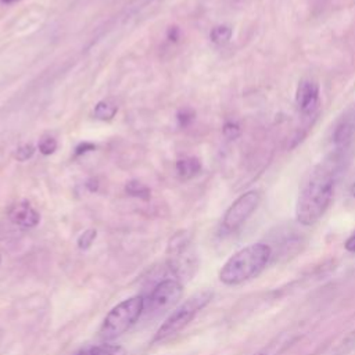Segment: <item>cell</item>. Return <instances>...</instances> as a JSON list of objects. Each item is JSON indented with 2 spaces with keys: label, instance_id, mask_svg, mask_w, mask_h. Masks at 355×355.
Masks as SVG:
<instances>
[{
  "label": "cell",
  "instance_id": "6da1fadb",
  "mask_svg": "<svg viewBox=\"0 0 355 355\" xmlns=\"http://www.w3.org/2000/svg\"><path fill=\"white\" fill-rule=\"evenodd\" d=\"M337 159L324 161L312 169L304 182L295 207V218L304 226L316 223L329 208L334 191Z\"/></svg>",
  "mask_w": 355,
  "mask_h": 355
},
{
  "label": "cell",
  "instance_id": "7a4b0ae2",
  "mask_svg": "<svg viewBox=\"0 0 355 355\" xmlns=\"http://www.w3.org/2000/svg\"><path fill=\"white\" fill-rule=\"evenodd\" d=\"M272 250L265 243L250 244L234 252L219 270V280L226 286L241 284L258 276L268 265Z\"/></svg>",
  "mask_w": 355,
  "mask_h": 355
},
{
  "label": "cell",
  "instance_id": "3957f363",
  "mask_svg": "<svg viewBox=\"0 0 355 355\" xmlns=\"http://www.w3.org/2000/svg\"><path fill=\"white\" fill-rule=\"evenodd\" d=\"M212 297L214 293L211 290H201L189 297L176 309H173L172 313L158 327L153 343H162L183 330L196 318V315L211 302Z\"/></svg>",
  "mask_w": 355,
  "mask_h": 355
},
{
  "label": "cell",
  "instance_id": "277c9868",
  "mask_svg": "<svg viewBox=\"0 0 355 355\" xmlns=\"http://www.w3.org/2000/svg\"><path fill=\"white\" fill-rule=\"evenodd\" d=\"M146 302L141 295H133L115 305L104 318L98 334L110 341L128 331L144 311Z\"/></svg>",
  "mask_w": 355,
  "mask_h": 355
},
{
  "label": "cell",
  "instance_id": "5b68a950",
  "mask_svg": "<svg viewBox=\"0 0 355 355\" xmlns=\"http://www.w3.org/2000/svg\"><path fill=\"white\" fill-rule=\"evenodd\" d=\"M261 201V194L257 190H250L241 194L225 212L222 227L226 232L237 230L257 209Z\"/></svg>",
  "mask_w": 355,
  "mask_h": 355
},
{
  "label": "cell",
  "instance_id": "8992f818",
  "mask_svg": "<svg viewBox=\"0 0 355 355\" xmlns=\"http://www.w3.org/2000/svg\"><path fill=\"white\" fill-rule=\"evenodd\" d=\"M183 294V287L176 279H165L159 282L148 295V309L159 312L176 304Z\"/></svg>",
  "mask_w": 355,
  "mask_h": 355
},
{
  "label": "cell",
  "instance_id": "52a82bcc",
  "mask_svg": "<svg viewBox=\"0 0 355 355\" xmlns=\"http://www.w3.org/2000/svg\"><path fill=\"white\" fill-rule=\"evenodd\" d=\"M295 103L302 115H311L319 104V87L312 80H301L297 93Z\"/></svg>",
  "mask_w": 355,
  "mask_h": 355
},
{
  "label": "cell",
  "instance_id": "ba28073f",
  "mask_svg": "<svg viewBox=\"0 0 355 355\" xmlns=\"http://www.w3.org/2000/svg\"><path fill=\"white\" fill-rule=\"evenodd\" d=\"M8 218L14 225L25 229L35 227L40 220L37 211L25 201L11 205L8 209Z\"/></svg>",
  "mask_w": 355,
  "mask_h": 355
},
{
  "label": "cell",
  "instance_id": "9c48e42d",
  "mask_svg": "<svg viewBox=\"0 0 355 355\" xmlns=\"http://www.w3.org/2000/svg\"><path fill=\"white\" fill-rule=\"evenodd\" d=\"M300 338L298 331L288 330L283 331L279 336H276L273 340H270L265 347H262L259 351H257L254 355H282L288 347H291L297 340Z\"/></svg>",
  "mask_w": 355,
  "mask_h": 355
},
{
  "label": "cell",
  "instance_id": "30bf717a",
  "mask_svg": "<svg viewBox=\"0 0 355 355\" xmlns=\"http://www.w3.org/2000/svg\"><path fill=\"white\" fill-rule=\"evenodd\" d=\"M355 132V119L354 115H347L344 116L336 126L333 132V141L337 150H344L348 147V144L352 140Z\"/></svg>",
  "mask_w": 355,
  "mask_h": 355
},
{
  "label": "cell",
  "instance_id": "8fae6325",
  "mask_svg": "<svg viewBox=\"0 0 355 355\" xmlns=\"http://www.w3.org/2000/svg\"><path fill=\"white\" fill-rule=\"evenodd\" d=\"M175 168L182 179H191L201 171V162L194 157H187L176 161Z\"/></svg>",
  "mask_w": 355,
  "mask_h": 355
},
{
  "label": "cell",
  "instance_id": "7c38bea8",
  "mask_svg": "<svg viewBox=\"0 0 355 355\" xmlns=\"http://www.w3.org/2000/svg\"><path fill=\"white\" fill-rule=\"evenodd\" d=\"M78 355H128L126 349L118 344H100L80 351Z\"/></svg>",
  "mask_w": 355,
  "mask_h": 355
},
{
  "label": "cell",
  "instance_id": "4fadbf2b",
  "mask_svg": "<svg viewBox=\"0 0 355 355\" xmlns=\"http://www.w3.org/2000/svg\"><path fill=\"white\" fill-rule=\"evenodd\" d=\"M116 111H118V107L112 101L103 100L96 104V107L93 110V115H94V118H97L100 121H110L115 116Z\"/></svg>",
  "mask_w": 355,
  "mask_h": 355
},
{
  "label": "cell",
  "instance_id": "5bb4252c",
  "mask_svg": "<svg viewBox=\"0 0 355 355\" xmlns=\"http://www.w3.org/2000/svg\"><path fill=\"white\" fill-rule=\"evenodd\" d=\"M209 37L215 44H225L232 37V28L227 25H218L211 29Z\"/></svg>",
  "mask_w": 355,
  "mask_h": 355
},
{
  "label": "cell",
  "instance_id": "9a60e30c",
  "mask_svg": "<svg viewBox=\"0 0 355 355\" xmlns=\"http://www.w3.org/2000/svg\"><path fill=\"white\" fill-rule=\"evenodd\" d=\"M125 190L132 197H139L141 200H148L150 198V189L144 183H141V182L132 180V182H129L126 184Z\"/></svg>",
  "mask_w": 355,
  "mask_h": 355
},
{
  "label": "cell",
  "instance_id": "2e32d148",
  "mask_svg": "<svg viewBox=\"0 0 355 355\" xmlns=\"http://www.w3.org/2000/svg\"><path fill=\"white\" fill-rule=\"evenodd\" d=\"M96 236H97L96 229H87V230H85V232L78 237V247H79L80 250H87V248L93 244Z\"/></svg>",
  "mask_w": 355,
  "mask_h": 355
},
{
  "label": "cell",
  "instance_id": "e0dca14e",
  "mask_svg": "<svg viewBox=\"0 0 355 355\" xmlns=\"http://www.w3.org/2000/svg\"><path fill=\"white\" fill-rule=\"evenodd\" d=\"M57 150V141L53 137H44L39 141V151L43 155H50Z\"/></svg>",
  "mask_w": 355,
  "mask_h": 355
},
{
  "label": "cell",
  "instance_id": "ac0fdd59",
  "mask_svg": "<svg viewBox=\"0 0 355 355\" xmlns=\"http://www.w3.org/2000/svg\"><path fill=\"white\" fill-rule=\"evenodd\" d=\"M33 153H35L33 146H31V144H24V146H21V147L17 148V151H15V158H17L18 161H26V159H29V158L33 155Z\"/></svg>",
  "mask_w": 355,
  "mask_h": 355
},
{
  "label": "cell",
  "instance_id": "d6986e66",
  "mask_svg": "<svg viewBox=\"0 0 355 355\" xmlns=\"http://www.w3.org/2000/svg\"><path fill=\"white\" fill-rule=\"evenodd\" d=\"M176 118H178V122H179L180 126H187V125H190L193 122L194 112L191 110H189V108H183V110H180L178 112Z\"/></svg>",
  "mask_w": 355,
  "mask_h": 355
},
{
  "label": "cell",
  "instance_id": "ffe728a7",
  "mask_svg": "<svg viewBox=\"0 0 355 355\" xmlns=\"http://www.w3.org/2000/svg\"><path fill=\"white\" fill-rule=\"evenodd\" d=\"M223 135H225V137H227V139H230V140L236 139V137L240 135V128H239V125H236V123H233V122H227V123L223 126Z\"/></svg>",
  "mask_w": 355,
  "mask_h": 355
},
{
  "label": "cell",
  "instance_id": "44dd1931",
  "mask_svg": "<svg viewBox=\"0 0 355 355\" xmlns=\"http://www.w3.org/2000/svg\"><path fill=\"white\" fill-rule=\"evenodd\" d=\"M92 150H94V146H93L92 143H83V144H80V146L76 147V155L85 154V153L92 151Z\"/></svg>",
  "mask_w": 355,
  "mask_h": 355
},
{
  "label": "cell",
  "instance_id": "7402d4cb",
  "mask_svg": "<svg viewBox=\"0 0 355 355\" xmlns=\"http://www.w3.org/2000/svg\"><path fill=\"white\" fill-rule=\"evenodd\" d=\"M345 250L349 251V252H355V233L352 236H349L345 241Z\"/></svg>",
  "mask_w": 355,
  "mask_h": 355
},
{
  "label": "cell",
  "instance_id": "603a6c76",
  "mask_svg": "<svg viewBox=\"0 0 355 355\" xmlns=\"http://www.w3.org/2000/svg\"><path fill=\"white\" fill-rule=\"evenodd\" d=\"M168 39L169 40H178L179 39V29L176 28V26H171L169 29H168Z\"/></svg>",
  "mask_w": 355,
  "mask_h": 355
},
{
  "label": "cell",
  "instance_id": "cb8c5ba5",
  "mask_svg": "<svg viewBox=\"0 0 355 355\" xmlns=\"http://www.w3.org/2000/svg\"><path fill=\"white\" fill-rule=\"evenodd\" d=\"M1 3H6V4H10V3H14V1H17V0H0Z\"/></svg>",
  "mask_w": 355,
  "mask_h": 355
},
{
  "label": "cell",
  "instance_id": "d4e9b609",
  "mask_svg": "<svg viewBox=\"0 0 355 355\" xmlns=\"http://www.w3.org/2000/svg\"><path fill=\"white\" fill-rule=\"evenodd\" d=\"M351 191H352V194H354V197H355V182H354V184H352V187H351Z\"/></svg>",
  "mask_w": 355,
  "mask_h": 355
},
{
  "label": "cell",
  "instance_id": "484cf974",
  "mask_svg": "<svg viewBox=\"0 0 355 355\" xmlns=\"http://www.w3.org/2000/svg\"><path fill=\"white\" fill-rule=\"evenodd\" d=\"M0 262H1V255H0Z\"/></svg>",
  "mask_w": 355,
  "mask_h": 355
}]
</instances>
